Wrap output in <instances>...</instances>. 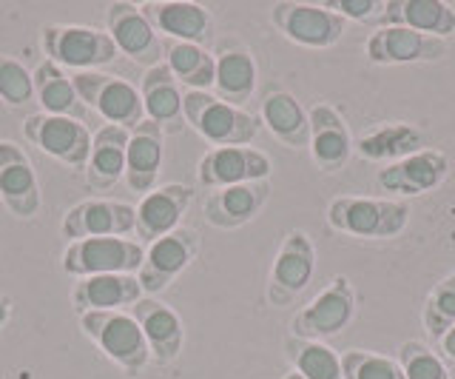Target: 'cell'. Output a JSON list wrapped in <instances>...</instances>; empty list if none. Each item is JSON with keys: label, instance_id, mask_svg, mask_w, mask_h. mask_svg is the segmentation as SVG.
<instances>
[{"label": "cell", "instance_id": "1", "mask_svg": "<svg viewBox=\"0 0 455 379\" xmlns=\"http://www.w3.org/2000/svg\"><path fill=\"white\" fill-rule=\"evenodd\" d=\"M327 226L362 240H393L410 222V206L381 198H336L327 203Z\"/></svg>", "mask_w": 455, "mask_h": 379}, {"label": "cell", "instance_id": "2", "mask_svg": "<svg viewBox=\"0 0 455 379\" xmlns=\"http://www.w3.org/2000/svg\"><path fill=\"white\" fill-rule=\"evenodd\" d=\"M185 123L203 134L213 149L220 146H251L259 134V120L245 109L222 103L211 92H185Z\"/></svg>", "mask_w": 455, "mask_h": 379}, {"label": "cell", "instance_id": "3", "mask_svg": "<svg viewBox=\"0 0 455 379\" xmlns=\"http://www.w3.org/2000/svg\"><path fill=\"white\" fill-rule=\"evenodd\" d=\"M80 328L103 354L128 376H137L151 362V351L137 319L125 311H83Z\"/></svg>", "mask_w": 455, "mask_h": 379}, {"label": "cell", "instance_id": "4", "mask_svg": "<svg viewBox=\"0 0 455 379\" xmlns=\"http://www.w3.org/2000/svg\"><path fill=\"white\" fill-rule=\"evenodd\" d=\"M40 46L49 54V60L60 69L77 72H97L100 66H108L117 58V46L108 32L92 29V26L54 23L40 32Z\"/></svg>", "mask_w": 455, "mask_h": 379}, {"label": "cell", "instance_id": "5", "mask_svg": "<svg viewBox=\"0 0 455 379\" xmlns=\"http://www.w3.org/2000/svg\"><path fill=\"white\" fill-rule=\"evenodd\" d=\"M355 311H359V297H355L353 283L345 274H336L293 317L291 331L299 340H313V343L333 340V336H339L355 319Z\"/></svg>", "mask_w": 455, "mask_h": 379}, {"label": "cell", "instance_id": "6", "mask_svg": "<svg viewBox=\"0 0 455 379\" xmlns=\"http://www.w3.org/2000/svg\"><path fill=\"white\" fill-rule=\"evenodd\" d=\"M71 83H75L83 106L94 111L100 120H106V125H120V129L132 132L146 120L142 97L128 80L106 72H77L71 75Z\"/></svg>", "mask_w": 455, "mask_h": 379}, {"label": "cell", "instance_id": "7", "mask_svg": "<svg viewBox=\"0 0 455 379\" xmlns=\"http://www.w3.org/2000/svg\"><path fill=\"white\" fill-rule=\"evenodd\" d=\"M146 248L128 237H89L75 240L63 251V271L68 277H94V274H137Z\"/></svg>", "mask_w": 455, "mask_h": 379}, {"label": "cell", "instance_id": "8", "mask_svg": "<svg viewBox=\"0 0 455 379\" xmlns=\"http://www.w3.org/2000/svg\"><path fill=\"white\" fill-rule=\"evenodd\" d=\"M23 134L43 154L60 160L63 165L75 168V172H85V163H89L92 154V137H94L85 123L37 111V115H28L23 120Z\"/></svg>", "mask_w": 455, "mask_h": 379}, {"label": "cell", "instance_id": "9", "mask_svg": "<svg viewBox=\"0 0 455 379\" xmlns=\"http://www.w3.org/2000/svg\"><path fill=\"white\" fill-rule=\"evenodd\" d=\"M270 23L296 46L305 49H331L347 29V20L322 4H274Z\"/></svg>", "mask_w": 455, "mask_h": 379}, {"label": "cell", "instance_id": "10", "mask_svg": "<svg viewBox=\"0 0 455 379\" xmlns=\"http://www.w3.org/2000/svg\"><path fill=\"white\" fill-rule=\"evenodd\" d=\"M313 271H316V248H313V240L305 231H288L276 251L274 269H270L267 291H265L267 302L274 308L291 305L310 286Z\"/></svg>", "mask_w": 455, "mask_h": 379}, {"label": "cell", "instance_id": "11", "mask_svg": "<svg viewBox=\"0 0 455 379\" xmlns=\"http://www.w3.org/2000/svg\"><path fill=\"white\" fill-rule=\"evenodd\" d=\"M199 254V234L194 229H177L146 248V257L137 271L142 294H160L188 269Z\"/></svg>", "mask_w": 455, "mask_h": 379}, {"label": "cell", "instance_id": "12", "mask_svg": "<svg viewBox=\"0 0 455 379\" xmlns=\"http://www.w3.org/2000/svg\"><path fill=\"white\" fill-rule=\"evenodd\" d=\"M364 52H367V60L379 66L441 63V60H447L450 44L433 35L404 29V26H379V29L370 32Z\"/></svg>", "mask_w": 455, "mask_h": 379}, {"label": "cell", "instance_id": "13", "mask_svg": "<svg viewBox=\"0 0 455 379\" xmlns=\"http://www.w3.org/2000/svg\"><path fill=\"white\" fill-rule=\"evenodd\" d=\"M106 29L108 37L114 40L117 52H123L125 58H132L140 66H160L163 63V37L154 32V26L148 18L142 15V9L137 4H108L106 6Z\"/></svg>", "mask_w": 455, "mask_h": 379}, {"label": "cell", "instance_id": "14", "mask_svg": "<svg viewBox=\"0 0 455 379\" xmlns=\"http://www.w3.org/2000/svg\"><path fill=\"white\" fill-rule=\"evenodd\" d=\"M447 177H450L447 154H441L435 149H421L404 160L379 168L376 189L384 194H393V198H419V194L438 189Z\"/></svg>", "mask_w": 455, "mask_h": 379}, {"label": "cell", "instance_id": "15", "mask_svg": "<svg viewBox=\"0 0 455 379\" xmlns=\"http://www.w3.org/2000/svg\"><path fill=\"white\" fill-rule=\"evenodd\" d=\"M270 177V157L253 146H220L205 151L196 165V180L205 189H228L242 182H256Z\"/></svg>", "mask_w": 455, "mask_h": 379}, {"label": "cell", "instance_id": "16", "mask_svg": "<svg viewBox=\"0 0 455 379\" xmlns=\"http://www.w3.org/2000/svg\"><path fill=\"white\" fill-rule=\"evenodd\" d=\"M137 208L120 200H83L63 217V237L68 243L89 237H125L134 234Z\"/></svg>", "mask_w": 455, "mask_h": 379}, {"label": "cell", "instance_id": "17", "mask_svg": "<svg viewBox=\"0 0 455 379\" xmlns=\"http://www.w3.org/2000/svg\"><path fill=\"white\" fill-rule=\"evenodd\" d=\"M310 123V154L319 172L333 174L341 172L353 157V134L341 111L331 103H316L307 111Z\"/></svg>", "mask_w": 455, "mask_h": 379}, {"label": "cell", "instance_id": "18", "mask_svg": "<svg viewBox=\"0 0 455 379\" xmlns=\"http://www.w3.org/2000/svg\"><path fill=\"white\" fill-rule=\"evenodd\" d=\"M0 200L20 220H32L40 212L35 165L28 154L12 140H0Z\"/></svg>", "mask_w": 455, "mask_h": 379}, {"label": "cell", "instance_id": "19", "mask_svg": "<svg viewBox=\"0 0 455 379\" xmlns=\"http://www.w3.org/2000/svg\"><path fill=\"white\" fill-rule=\"evenodd\" d=\"M194 191L182 182H168L148 191L134 208H137V222H134V234L140 246H151L154 240L171 234L180 229L182 214L188 212Z\"/></svg>", "mask_w": 455, "mask_h": 379}, {"label": "cell", "instance_id": "20", "mask_svg": "<svg viewBox=\"0 0 455 379\" xmlns=\"http://www.w3.org/2000/svg\"><path fill=\"white\" fill-rule=\"evenodd\" d=\"M142 15L148 18L156 35H165L168 40L180 44L208 46L213 37V18L203 4H188V0H154L142 4Z\"/></svg>", "mask_w": 455, "mask_h": 379}, {"label": "cell", "instance_id": "21", "mask_svg": "<svg viewBox=\"0 0 455 379\" xmlns=\"http://www.w3.org/2000/svg\"><path fill=\"white\" fill-rule=\"evenodd\" d=\"M217 72H213V89L222 103L242 109L256 94V60L242 40L225 37L213 52Z\"/></svg>", "mask_w": 455, "mask_h": 379}, {"label": "cell", "instance_id": "22", "mask_svg": "<svg viewBox=\"0 0 455 379\" xmlns=\"http://www.w3.org/2000/svg\"><path fill=\"white\" fill-rule=\"evenodd\" d=\"M270 200V182L256 180V182H242V186H228L208 194L203 206V214L208 226L231 231L251 222L256 214L262 212Z\"/></svg>", "mask_w": 455, "mask_h": 379}, {"label": "cell", "instance_id": "23", "mask_svg": "<svg viewBox=\"0 0 455 379\" xmlns=\"http://www.w3.org/2000/svg\"><path fill=\"white\" fill-rule=\"evenodd\" d=\"M128 314L137 319V326L142 331L151 351V359L156 365H168L180 357L182 343H185V331H182V319L174 308H168L165 302L154 300V297H142L128 308Z\"/></svg>", "mask_w": 455, "mask_h": 379}, {"label": "cell", "instance_id": "24", "mask_svg": "<svg viewBox=\"0 0 455 379\" xmlns=\"http://www.w3.org/2000/svg\"><path fill=\"white\" fill-rule=\"evenodd\" d=\"M140 97H142V109H146V120L160 125L163 134H180L188 125L185 123V103H182L185 92L180 89V83L168 72L165 63L146 69Z\"/></svg>", "mask_w": 455, "mask_h": 379}, {"label": "cell", "instance_id": "25", "mask_svg": "<svg viewBox=\"0 0 455 379\" xmlns=\"http://www.w3.org/2000/svg\"><path fill=\"white\" fill-rule=\"evenodd\" d=\"M146 294L137 274H94L83 277L71 288V305L83 311H123L140 302Z\"/></svg>", "mask_w": 455, "mask_h": 379}, {"label": "cell", "instance_id": "26", "mask_svg": "<svg viewBox=\"0 0 455 379\" xmlns=\"http://www.w3.org/2000/svg\"><path fill=\"white\" fill-rule=\"evenodd\" d=\"M163 129L151 120H142L137 129L128 132L125 146V186L146 198L154 191L163 165Z\"/></svg>", "mask_w": 455, "mask_h": 379}, {"label": "cell", "instance_id": "27", "mask_svg": "<svg viewBox=\"0 0 455 379\" xmlns=\"http://www.w3.org/2000/svg\"><path fill=\"white\" fill-rule=\"evenodd\" d=\"M379 26H404V29L447 40L455 35V9L441 0H387Z\"/></svg>", "mask_w": 455, "mask_h": 379}, {"label": "cell", "instance_id": "28", "mask_svg": "<svg viewBox=\"0 0 455 379\" xmlns=\"http://www.w3.org/2000/svg\"><path fill=\"white\" fill-rule=\"evenodd\" d=\"M427 149V134L412 123H384L353 140V151L373 163H398Z\"/></svg>", "mask_w": 455, "mask_h": 379}, {"label": "cell", "instance_id": "29", "mask_svg": "<svg viewBox=\"0 0 455 379\" xmlns=\"http://www.w3.org/2000/svg\"><path fill=\"white\" fill-rule=\"evenodd\" d=\"M125 146L128 132L120 125H100L92 137V154L85 163V180L97 191H111L125 180Z\"/></svg>", "mask_w": 455, "mask_h": 379}, {"label": "cell", "instance_id": "30", "mask_svg": "<svg viewBox=\"0 0 455 379\" xmlns=\"http://www.w3.org/2000/svg\"><path fill=\"white\" fill-rule=\"evenodd\" d=\"M32 83H35V101L40 103V109L46 111V115L85 123L89 109L83 106L75 83H71V75H66V69H60L46 58L32 72Z\"/></svg>", "mask_w": 455, "mask_h": 379}, {"label": "cell", "instance_id": "31", "mask_svg": "<svg viewBox=\"0 0 455 379\" xmlns=\"http://www.w3.org/2000/svg\"><path fill=\"white\" fill-rule=\"evenodd\" d=\"M262 123L279 143L288 149H307L310 143V123L305 106L291 92H267L259 103Z\"/></svg>", "mask_w": 455, "mask_h": 379}, {"label": "cell", "instance_id": "32", "mask_svg": "<svg viewBox=\"0 0 455 379\" xmlns=\"http://www.w3.org/2000/svg\"><path fill=\"white\" fill-rule=\"evenodd\" d=\"M163 63L174 75L177 83H182L185 92H211L213 89V72L217 60L213 52L205 46L180 44V40H163Z\"/></svg>", "mask_w": 455, "mask_h": 379}, {"label": "cell", "instance_id": "33", "mask_svg": "<svg viewBox=\"0 0 455 379\" xmlns=\"http://www.w3.org/2000/svg\"><path fill=\"white\" fill-rule=\"evenodd\" d=\"M284 354L293 362V371L302 374L305 379H345L341 376V354H336L324 343L291 336L284 343Z\"/></svg>", "mask_w": 455, "mask_h": 379}, {"label": "cell", "instance_id": "34", "mask_svg": "<svg viewBox=\"0 0 455 379\" xmlns=\"http://www.w3.org/2000/svg\"><path fill=\"white\" fill-rule=\"evenodd\" d=\"M421 322L433 340H441L455 326V271L438 279L435 288L427 294Z\"/></svg>", "mask_w": 455, "mask_h": 379}, {"label": "cell", "instance_id": "35", "mask_svg": "<svg viewBox=\"0 0 455 379\" xmlns=\"http://www.w3.org/2000/svg\"><path fill=\"white\" fill-rule=\"evenodd\" d=\"M341 376L345 379H404L398 359L376 354L367 348H350L341 354Z\"/></svg>", "mask_w": 455, "mask_h": 379}, {"label": "cell", "instance_id": "36", "mask_svg": "<svg viewBox=\"0 0 455 379\" xmlns=\"http://www.w3.org/2000/svg\"><path fill=\"white\" fill-rule=\"evenodd\" d=\"M398 365H402L404 379H452L447 362L441 359L433 348H427L419 340H407L398 348Z\"/></svg>", "mask_w": 455, "mask_h": 379}, {"label": "cell", "instance_id": "37", "mask_svg": "<svg viewBox=\"0 0 455 379\" xmlns=\"http://www.w3.org/2000/svg\"><path fill=\"white\" fill-rule=\"evenodd\" d=\"M35 97V83L32 72L14 58H4L0 54V101L9 109H20Z\"/></svg>", "mask_w": 455, "mask_h": 379}, {"label": "cell", "instance_id": "38", "mask_svg": "<svg viewBox=\"0 0 455 379\" xmlns=\"http://www.w3.org/2000/svg\"><path fill=\"white\" fill-rule=\"evenodd\" d=\"M322 6L336 12L345 20H362V23H376L384 12L381 0H324Z\"/></svg>", "mask_w": 455, "mask_h": 379}, {"label": "cell", "instance_id": "39", "mask_svg": "<svg viewBox=\"0 0 455 379\" xmlns=\"http://www.w3.org/2000/svg\"><path fill=\"white\" fill-rule=\"evenodd\" d=\"M441 359H444V362H455V326L444 334V336H441Z\"/></svg>", "mask_w": 455, "mask_h": 379}, {"label": "cell", "instance_id": "40", "mask_svg": "<svg viewBox=\"0 0 455 379\" xmlns=\"http://www.w3.org/2000/svg\"><path fill=\"white\" fill-rule=\"evenodd\" d=\"M9 314H12V308H9V300H4V297H0V328H4L6 322H9Z\"/></svg>", "mask_w": 455, "mask_h": 379}, {"label": "cell", "instance_id": "41", "mask_svg": "<svg viewBox=\"0 0 455 379\" xmlns=\"http://www.w3.org/2000/svg\"><path fill=\"white\" fill-rule=\"evenodd\" d=\"M282 379H305L302 374H296V371H291V374H284Z\"/></svg>", "mask_w": 455, "mask_h": 379}]
</instances>
